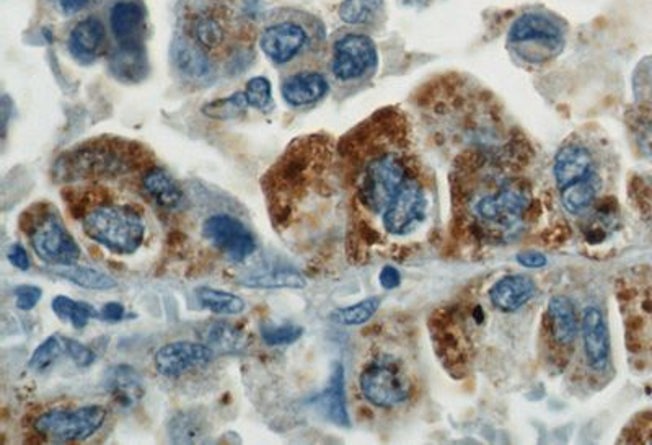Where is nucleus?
<instances>
[{"label":"nucleus","mask_w":652,"mask_h":445,"mask_svg":"<svg viewBox=\"0 0 652 445\" xmlns=\"http://www.w3.org/2000/svg\"><path fill=\"white\" fill-rule=\"evenodd\" d=\"M152 165H155L154 154L139 142L124 137L100 136L62 152L51 170L54 180L64 185H102L128 178L141 180Z\"/></svg>","instance_id":"nucleus-1"},{"label":"nucleus","mask_w":652,"mask_h":445,"mask_svg":"<svg viewBox=\"0 0 652 445\" xmlns=\"http://www.w3.org/2000/svg\"><path fill=\"white\" fill-rule=\"evenodd\" d=\"M258 43L266 59L286 74L322 67L330 53L322 18L294 7L268 12Z\"/></svg>","instance_id":"nucleus-2"},{"label":"nucleus","mask_w":652,"mask_h":445,"mask_svg":"<svg viewBox=\"0 0 652 445\" xmlns=\"http://www.w3.org/2000/svg\"><path fill=\"white\" fill-rule=\"evenodd\" d=\"M178 31L219 66L252 48L255 35L229 0H190L181 12Z\"/></svg>","instance_id":"nucleus-3"},{"label":"nucleus","mask_w":652,"mask_h":445,"mask_svg":"<svg viewBox=\"0 0 652 445\" xmlns=\"http://www.w3.org/2000/svg\"><path fill=\"white\" fill-rule=\"evenodd\" d=\"M89 190L92 204L90 201L82 204L85 206L82 214L84 234L115 255L129 256L139 252L147 237L146 219L141 211L131 204L116 203L111 196H105L106 190H100L98 185Z\"/></svg>","instance_id":"nucleus-4"},{"label":"nucleus","mask_w":652,"mask_h":445,"mask_svg":"<svg viewBox=\"0 0 652 445\" xmlns=\"http://www.w3.org/2000/svg\"><path fill=\"white\" fill-rule=\"evenodd\" d=\"M568 45V23L550 10H530L512 22L506 46L520 66L540 69L560 58Z\"/></svg>","instance_id":"nucleus-5"},{"label":"nucleus","mask_w":652,"mask_h":445,"mask_svg":"<svg viewBox=\"0 0 652 445\" xmlns=\"http://www.w3.org/2000/svg\"><path fill=\"white\" fill-rule=\"evenodd\" d=\"M326 64L336 85L357 87L369 82L379 69V51L369 33L348 27L331 38Z\"/></svg>","instance_id":"nucleus-6"},{"label":"nucleus","mask_w":652,"mask_h":445,"mask_svg":"<svg viewBox=\"0 0 652 445\" xmlns=\"http://www.w3.org/2000/svg\"><path fill=\"white\" fill-rule=\"evenodd\" d=\"M20 225L33 252L46 265H72L80 260L79 243L51 204H35L23 214Z\"/></svg>","instance_id":"nucleus-7"},{"label":"nucleus","mask_w":652,"mask_h":445,"mask_svg":"<svg viewBox=\"0 0 652 445\" xmlns=\"http://www.w3.org/2000/svg\"><path fill=\"white\" fill-rule=\"evenodd\" d=\"M108 410L98 403L56 406L31 421V428L45 441L85 442L105 426Z\"/></svg>","instance_id":"nucleus-8"},{"label":"nucleus","mask_w":652,"mask_h":445,"mask_svg":"<svg viewBox=\"0 0 652 445\" xmlns=\"http://www.w3.org/2000/svg\"><path fill=\"white\" fill-rule=\"evenodd\" d=\"M362 397L377 408H393L410 397V380L390 359H377L359 377Z\"/></svg>","instance_id":"nucleus-9"},{"label":"nucleus","mask_w":652,"mask_h":445,"mask_svg":"<svg viewBox=\"0 0 652 445\" xmlns=\"http://www.w3.org/2000/svg\"><path fill=\"white\" fill-rule=\"evenodd\" d=\"M113 48L123 51H147L149 14L142 0H113L106 12Z\"/></svg>","instance_id":"nucleus-10"},{"label":"nucleus","mask_w":652,"mask_h":445,"mask_svg":"<svg viewBox=\"0 0 652 445\" xmlns=\"http://www.w3.org/2000/svg\"><path fill=\"white\" fill-rule=\"evenodd\" d=\"M428 212V196L424 190L423 175L406 181L405 186L398 191L392 203L382 214V225L388 235L410 234L424 221Z\"/></svg>","instance_id":"nucleus-11"},{"label":"nucleus","mask_w":652,"mask_h":445,"mask_svg":"<svg viewBox=\"0 0 652 445\" xmlns=\"http://www.w3.org/2000/svg\"><path fill=\"white\" fill-rule=\"evenodd\" d=\"M203 237L230 263H243L256 252V240L247 225L230 214H214L204 221Z\"/></svg>","instance_id":"nucleus-12"},{"label":"nucleus","mask_w":652,"mask_h":445,"mask_svg":"<svg viewBox=\"0 0 652 445\" xmlns=\"http://www.w3.org/2000/svg\"><path fill=\"white\" fill-rule=\"evenodd\" d=\"M66 46L69 56L80 66H92L108 58L113 41L106 20L95 14L80 18L67 33Z\"/></svg>","instance_id":"nucleus-13"},{"label":"nucleus","mask_w":652,"mask_h":445,"mask_svg":"<svg viewBox=\"0 0 652 445\" xmlns=\"http://www.w3.org/2000/svg\"><path fill=\"white\" fill-rule=\"evenodd\" d=\"M553 175L560 190L578 181L602 178L599 154L594 144L582 137L564 142L553 160Z\"/></svg>","instance_id":"nucleus-14"},{"label":"nucleus","mask_w":652,"mask_h":445,"mask_svg":"<svg viewBox=\"0 0 652 445\" xmlns=\"http://www.w3.org/2000/svg\"><path fill=\"white\" fill-rule=\"evenodd\" d=\"M217 354L203 341H172L157 349L155 371L167 379H178L194 369L211 364Z\"/></svg>","instance_id":"nucleus-15"},{"label":"nucleus","mask_w":652,"mask_h":445,"mask_svg":"<svg viewBox=\"0 0 652 445\" xmlns=\"http://www.w3.org/2000/svg\"><path fill=\"white\" fill-rule=\"evenodd\" d=\"M170 61L178 79L191 87H208L219 74V64L191 43L180 31L173 36Z\"/></svg>","instance_id":"nucleus-16"},{"label":"nucleus","mask_w":652,"mask_h":445,"mask_svg":"<svg viewBox=\"0 0 652 445\" xmlns=\"http://www.w3.org/2000/svg\"><path fill=\"white\" fill-rule=\"evenodd\" d=\"M330 92L328 74L322 67L291 72L281 80V97L294 110H307L318 105Z\"/></svg>","instance_id":"nucleus-17"},{"label":"nucleus","mask_w":652,"mask_h":445,"mask_svg":"<svg viewBox=\"0 0 652 445\" xmlns=\"http://www.w3.org/2000/svg\"><path fill=\"white\" fill-rule=\"evenodd\" d=\"M141 193L163 211H178L186 203L185 191L175 178L159 165L147 168L139 180Z\"/></svg>","instance_id":"nucleus-18"},{"label":"nucleus","mask_w":652,"mask_h":445,"mask_svg":"<svg viewBox=\"0 0 652 445\" xmlns=\"http://www.w3.org/2000/svg\"><path fill=\"white\" fill-rule=\"evenodd\" d=\"M102 385L113 403L123 410H131L139 405L146 395L141 375L129 364L108 367L103 374Z\"/></svg>","instance_id":"nucleus-19"},{"label":"nucleus","mask_w":652,"mask_h":445,"mask_svg":"<svg viewBox=\"0 0 652 445\" xmlns=\"http://www.w3.org/2000/svg\"><path fill=\"white\" fill-rule=\"evenodd\" d=\"M582 341H584L587 364L594 371H604L610 361V336H608L604 315L595 307H589L584 312Z\"/></svg>","instance_id":"nucleus-20"},{"label":"nucleus","mask_w":652,"mask_h":445,"mask_svg":"<svg viewBox=\"0 0 652 445\" xmlns=\"http://www.w3.org/2000/svg\"><path fill=\"white\" fill-rule=\"evenodd\" d=\"M534 296L535 282L525 274L504 276L489 291L491 304L504 313L522 309Z\"/></svg>","instance_id":"nucleus-21"},{"label":"nucleus","mask_w":652,"mask_h":445,"mask_svg":"<svg viewBox=\"0 0 652 445\" xmlns=\"http://www.w3.org/2000/svg\"><path fill=\"white\" fill-rule=\"evenodd\" d=\"M338 17L356 30L379 31L387 20L385 0H343L338 9Z\"/></svg>","instance_id":"nucleus-22"},{"label":"nucleus","mask_w":652,"mask_h":445,"mask_svg":"<svg viewBox=\"0 0 652 445\" xmlns=\"http://www.w3.org/2000/svg\"><path fill=\"white\" fill-rule=\"evenodd\" d=\"M199 336L216 354L245 353L252 344V336L247 331L227 322L209 323L199 331Z\"/></svg>","instance_id":"nucleus-23"},{"label":"nucleus","mask_w":652,"mask_h":445,"mask_svg":"<svg viewBox=\"0 0 652 445\" xmlns=\"http://www.w3.org/2000/svg\"><path fill=\"white\" fill-rule=\"evenodd\" d=\"M108 71L121 84H141L149 75L147 51L111 49V53L108 54Z\"/></svg>","instance_id":"nucleus-24"},{"label":"nucleus","mask_w":652,"mask_h":445,"mask_svg":"<svg viewBox=\"0 0 652 445\" xmlns=\"http://www.w3.org/2000/svg\"><path fill=\"white\" fill-rule=\"evenodd\" d=\"M51 271L58 278L66 279L67 282H72L75 286L87 289V291H111V289L118 286V282H116V279L111 278L110 274H105L103 271L90 268V266L79 265V263L53 266Z\"/></svg>","instance_id":"nucleus-25"},{"label":"nucleus","mask_w":652,"mask_h":445,"mask_svg":"<svg viewBox=\"0 0 652 445\" xmlns=\"http://www.w3.org/2000/svg\"><path fill=\"white\" fill-rule=\"evenodd\" d=\"M323 405L328 418L341 428H349L348 406H346V393H344V367L340 362L333 364L331 369L330 384L323 395Z\"/></svg>","instance_id":"nucleus-26"},{"label":"nucleus","mask_w":652,"mask_h":445,"mask_svg":"<svg viewBox=\"0 0 652 445\" xmlns=\"http://www.w3.org/2000/svg\"><path fill=\"white\" fill-rule=\"evenodd\" d=\"M238 284L248 289H304L307 279L294 268H276L250 274Z\"/></svg>","instance_id":"nucleus-27"},{"label":"nucleus","mask_w":652,"mask_h":445,"mask_svg":"<svg viewBox=\"0 0 652 445\" xmlns=\"http://www.w3.org/2000/svg\"><path fill=\"white\" fill-rule=\"evenodd\" d=\"M548 315L555 340L561 344H571L578 335V318L574 305L568 297L556 296L548 304Z\"/></svg>","instance_id":"nucleus-28"},{"label":"nucleus","mask_w":652,"mask_h":445,"mask_svg":"<svg viewBox=\"0 0 652 445\" xmlns=\"http://www.w3.org/2000/svg\"><path fill=\"white\" fill-rule=\"evenodd\" d=\"M51 309L59 320L71 323L75 330H84L90 320L100 318V310L95 309L93 305L67 296L54 297L51 300Z\"/></svg>","instance_id":"nucleus-29"},{"label":"nucleus","mask_w":652,"mask_h":445,"mask_svg":"<svg viewBox=\"0 0 652 445\" xmlns=\"http://www.w3.org/2000/svg\"><path fill=\"white\" fill-rule=\"evenodd\" d=\"M196 297L204 309L216 315H240L247 309V302L237 294L221 291L214 287L201 286L196 289Z\"/></svg>","instance_id":"nucleus-30"},{"label":"nucleus","mask_w":652,"mask_h":445,"mask_svg":"<svg viewBox=\"0 0 652 445\" xmlns=\"http://www.w3.org/2000/svg\"><path fill=\"white\" fill-rule=\"evenodd\" d=\"M602 178H591V180L578 181L573 185L564 186L561 191V203L564 209L571 214H581L591 208L597 199Z\"/></svg>","instance_id":"nucleus-31"},{"label":"nucleus","mask_w":652,"mask_h":445,"mask_svg":"<svg viewBox=\"0 0 652 445\" xmlns=\"http://www.w3.org/2000/svg\"><path fill=\"white\" fill-rule=\"evenodd\" d=\"M380 307L379 297H369L359 302V304L341 307L331 312V320L344 327H359L369 322L374 317Z\"/></svg>","instance_id":"nucleus-32"},{"label":"nucleus","mask_w":652,"mask_h":445,"mask_svg":"<svg viewBox=\"0 0 652 445\" xmlns=\"http://www.w3.org/2000/svg\"><path fill=\"white\" fill-rule=\"evenodd\" d=\"M66 354V346H64V336L53 335L48 336L43 343L31 354L28 367L31 371L45 372L59 361V357Z\"/></svg>","instance_id":"nucleus-33"},{"label":"nucleus","mask_w":652,"mask_h":445,"mask_svg":"<svg viewBox=\"0 0 652 445\" xmlns=\"http://www.w3.org/2000/svg\"><path fill=\"white\" fill-rule=\"evenodd\" d=\"M248 102L245 92H235L230 97L219 98L203 106V115L212 119H235L245 115Z\"/></svg>","instance_id":"nucleus-34"},{"label":"nucleus","mask_w":652,"mask_h":445,"mask_svg":"<svg viewBox=\"0 0 652 445\" xmlns=\"http://www.w3.org/2000/svg\"><path fill=\"white\" fill-rule=\"evenodd\" d=\"M260 335L266 346L278 348V346H289V344L299 341L304 335V328L294 325V323H282V325L263 323L260 327Z\"/></svg>","instance_id":"nucleus-35"},{"label":"nucleus","mask_w":652,"mask_h":445,"mask_svg":"<svg viewBox=\"0 0 652 445\" xmlns=\"http://www.w3.org/2000/svg\"><path fill=\"white\" fill-rule=\"evenodd\" d=\"M204 432L206 431H204L203 419L194 413H180L170 424V437L175 442L190 444L199 441Z\"/></svg>","instance_id":"nucleus-36"},{"label":"nucleus","mask_w":652,"mask_h":445,"mask_svg":"<svg viewBox=\"0 0 652 445\" xmlns=\"http://www.w3.org/2000/svg\"><path fill=\"white\" fill-rule=\"evenodd\" d=\"M245 97L248 106L258 111H269L273 108V87L265 75H258L248 80L245 85Z\"/></svg>","instance_id":"nucleus-37"},{"label":"nucleus","mask_w":652,"mask_h":445,"mask_svg":"<svg viewBox=\"0 0 652 445\" xmlns=\"http://www.w3.org/2000/svg\"><path fill=\"white\" fill-rule=\"evenodd\" d=\"M64 346H66V356L74 362L75 366L85 367L92 366L93 362L97 361V354L93 353L89 346L84 343L74 340V338H66L64 336Z\"/></svg>","instance_id":"nucleus-38"},{"label":"nucleus","mask_w":652,"mask_h":445,"mask_svg":"<svg viewBox=\"0 0 652 445\" xmlns=\"http://www.w3.org/2000/svg\"><path fill=\"white\" fill-rule=\"evenodd\" d=\"M14 296L17 309L30 312V310L35 309L36 305L40 304L43 289L33 286V284H22V286L15 287Z\"/></svg>","instance_id":"nucleus-39"},{"label":"nucleus","mask_w":652,"mask_h":445,"mask_svg":"<svg viewBox=\"0 0 652 445\" xmlns=\"http://www.w3.org/2000/svg\"><path fill=\"white\" fill-rule=\"evenodd\" d=\"M7 260L10 265L20 269V271H28L31 266L30 255H28L27 248L23 247L22 243H12L9 250H7Z\"/></svg>","instance_id":"nucleus-40"},{"label":"nucleus","mask_w":652,"mask_h":445,"mask_svg":"<svg viewBox=\"0 0 652 445\" xmlns=\"http://www.w3.org/2000/svg\"><path fill=\"white\" fill-rule=\"evenodd\" d=\"M126 317H128V312L119 302H108L100 309V320H105V322H121Z\"/></svg>","instance_id":"nucleus-41"},{"label":"nucleus","mask_w":652,"mask_h":445,"mask_svg":"<svg viewBox=\"0 0 652 445\" xmlns=\"http://www.w3.org/2000/svg\"><path fill=\"white\" fill-rule=\"evenodd\" d=\"M95 0H56L59 10L62 14L71 17V15L82 14L84 10L89 9Z\"/></svg>","instance_id":"nucleus-42"},{"label":"nucleus","mask_w":652,"mask_h":445,"mask_svg":"<svg viewBox=\"0 0 652 445\" xmlns=\"http://www.w3.org/2000/svg\"><path fill=\"white\" fill-rule=\"evenodd\" d=\"M638 142L646 154L652 155V119H644L638 126Z\"/></svg>","instance_id":"nucleus-43"},{"label":"nucleus","mask_w":652,"mask_h":445,"mask_svg":"<svg viewBox=\"0 0 652 445\" xmlns=\"http://www.w3.org/2000/svg\"><path fill=\"white\" fill-rule=\"evenodd\" d=\"M379 281L380 284H382V287L387 289V291L397 289L401 282L400 271H398L397 268H393V266H385V268L380 271Z\"/></svg>","instance_id":"nucleus-44"},{"label":"nucleus","mask_w":652,"mask_h":445,"mask_svg":"<svg viewBox=\"0 0 652 445\" xmlns=\"http://www.w3.org/2000/svg\"><path fill=\"white\" fill-rule=\"evenodd\" d=\"M517 261L525 268L537 269L547 265V256L540 252H522L517 255Z\"/></svg>","instance_id":"nucleus-45"},{"label":"nucleus","mask_w":652,"mask_h":445,"mask_svg":"<svg viewBox=\"0 0 652 445\" xmlns=\"http://www.w3.org/2000/svg\"><path fill=\"white\" fill-rule=\"evenodd\" d=\"M434 0H401V4L405 7H413V9H423V7H428L431 5Z\"/></svg>","instance_id":"nucleus-46"}]
</instances>
